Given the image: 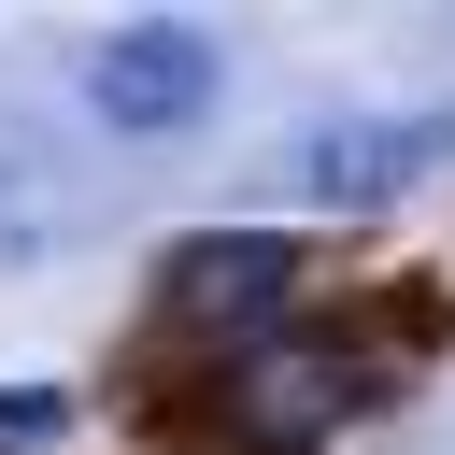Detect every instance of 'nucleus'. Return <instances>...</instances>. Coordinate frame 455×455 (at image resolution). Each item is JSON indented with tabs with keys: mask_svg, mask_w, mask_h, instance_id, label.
Segmentation results:
<instances>
[{
	"mask_svg": "<svg viewBox=\"0 0 455 455\" xmlns=\"http://www.w3.org/2000/svg\"><path fill=\"white\" fill-rule=\"evenodd\" d=\"M71 441V384H0V455H43Z\"/></svg>",
	"mask_w": 455,
	"mask_h": 455,
	"instance_id": "nucleus-5",
	"label": "nucleus"
},
{
	"mask_svg": "<svg viewBox=\"0 0 455 455\" xmlns=\"http://www.w3.org/2000/svg\"><path fill=\"white\" fill-rule=\"evenodd\" d=\"M370 398V370H341V355H299V341H270V355H228V412H256V441L270 455H299L313 427H341Z\"/></svg>",
	"mask_w": 455,
	"mask_h": 455,
	"instance_id": "nucleus-4",
	"label": "nucleus"
},
{
	"mask_svg": "<svg viewBox=\"0 0 455 455\" xmlns=\"http://www.w3.org/2000/svg\"><path fill=\"white\" fill-rule=\"evenodd\" d=\"M427 171H455V114H327V128L284 156V185H299L313 213H384V199L427 185Z\"/></svg>",
	"mask_w": 455,
	"mask_h": 455,
	"instance_id": "nucleus-2",
	"label": "nucleus"
},
{
	"mask_svg": "<svg viewBox=\"0 0 455 455\" xmlns=\"http://www.w3.org/2000/svg\"><path fill=\"white\" fill-rule=\"evenodd\" d=\"M284 284H299V228H199V242L156 256V299L185 327H256Z\"/></svg>",
	"mask_w": 455,
	"mask_h": 455,
	"instance_id": "nucleus-3",
	"label": "nucleus"
},
{
	"mask_svg": "<svg viewBox=\"0 0 455 455\" xmlns=\"http://www.w3.org/2000/svg\"><path fill=\"white\" fill-rule=\"evenodd\" d=\"M213 100H228V43H213L199 14H128V28H100V43H85V114H100V128H128V142L199 128Z\"/></svg>",
	"mask_w": 455,
	"mask_h": 455,
	"instance_id": "nucleus-1",
	"label": "nucleus"
}]
</instances>
